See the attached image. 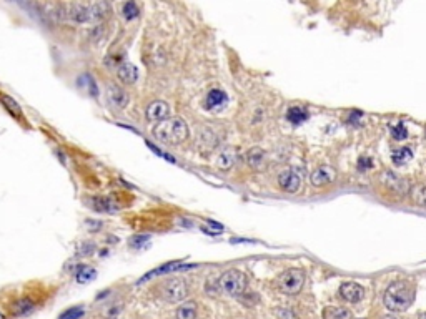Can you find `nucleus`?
<instances>
[{"label": "nucleus", "instance_id": "nucleus-33", "mask_svg": "<svg viewBox=\"0 0 426 319\" xmlns=\"http://www.w3.org/2000/svg\"><path fill=\"white\" fill-rule=\"evenodd\" d=\"M93 249H95V246L93 245H82V248H80V256H90L93 253Z\"/></svg>", "mask_w": 426, "mask_h": 319}, {"label": "nucleus", "instance_id": "nucleus-36", "mask_svg": "<svg viewBox=\"0 0 426 319\" xmlns=\"http://www.w3.org/2000/svg\"><path fill=\"white\" fill-rule=\"evenodd\" d=\"M418 319H426V311H425V313H421L420 316H418Z\"/></svg>", "mask_w": 426, "mask_h": 319}, {"label": "nucleus", "instance_id": "nucleus-18", "mask_svg": "<svg viewBox=\"0 0 426 319\" xmlns=\"http://www.w3.org/2000/svg\"><path fill=\"white\" fill-rule=\"evenodd\" d=\"M77 85H78V88L85 90L90 97H98V87H97V83H95V80H93L92 75H88V73L80 75V77L77 78Z\"/></svg>", "mask_w": 426, "mask_h": 319}, {"label": "nucleus", "instance_id": "nucleus-21", "mask_svg": "<svg viewBox=\"0 0 426 319\" xmlns=\"http://www.w3.org/2000/svg\"><path fill=\"white\" fill-rule=\"evenodd\" d=\"M411 158H413V150H411L410 146L398 148V150H394L391 153V160H393V163L396 166H401V165L408 163Z\"/></svg>", "mask_w": 426, "mask_h": 319}, {"label": "nucleus", "instance_id": "nucleus-27", "mask_svg": "<svg viewBox=\"0 0 426 319\" xmlns=\"http://www.w3.org/2000/svg\"><path fill=\"white\" fill-rule=\"evenodd\" d=\"M389 132H391V137L394 138V140H398V142L405 140V138L408 137V128L405 127V123H403V121H398L396 125L389 127Z\"/></svg>", "mask_w": 426, "mask_h": 319}, {"label": "nucleus", "instance_id": "nucleus-24", "mask_svg": "<svg viewBox=\"0 0 426 319\" xmlns=\"http://www.w3.org/2000/svg\"><path fill=\"white\" fill-rule=\"evenodd\" d=\"M0 102L3 103V106H5V108L10 111L13 116H17V118H22V110H20L19 103L13 100L12 97H8V95H5V93H2V95H0Z\"/></svg>", "mask_w": 426, "mask_h": 319}, {"label": "nucleus", "instance_id": "nucleus-29", "mask_svg": "<svg viewBox=\"0 0 426 319\" xmlns=\"http://www.w3.org/2000/svg\"><path fill=\"white\" fill-rule=\"evenodd\" d=\"M83 308L82 306H74L70 309H67L65 313H62V316L58 319H80L83 316Z\"/></svg>", "mask_w": 426, "mask_h": 319}, {"label": "nucleus", "instance_id": "nucleus-3", "mask_svg": "<svg viewBox=\"0 0 426 319\" xmlns=\"http://www.w3.org/2000/svg\"><path fill=\"white\" fill-rule=\"evenodd\" d=\"M188 125L180 116H173L160 121L154 128V137L167 145H180L188 138Z\"/></svg>", "mask_w": 426, "mask_h": 319}, {"label": "nucleus", "instance_id": "nucleus-15", "mask_svg": "<svg viewBox=\"0 0 426 319\" xmlns=\"http://www.w3.org/2000/svg\"><path fill=\"white\" fill-rule=\"evenodd\" d=\"M138 75H140L138 73V69L133 64H130V62H123V64L118 67V78L127 85L135 83L138 80Z\"/></svg>", "mask_w": 426, "mask_h": 319}, {"label": "nucleus", "instance_id": "nucleus-22", "mask_svg": "<svg viewBox=\"0 0 426 319\" xmlns=\"http://www.w3.org/2000/svg\"><path fill=\"white\" fill-rule=\"evenodd\" d=\"M97 271L92 266H87V264H80L77 268V273H75V278H77V283H90L92 280H95Z\"/></svg>", "mask_w": 426, "mask_h": 319}, {"label": "nucleus", "instance_id": "nucleus-13", "mask_svg": "<svg viewBox=\"0 0 426 319\" xmlns=\"http://www.w3.org/2000/svg\"><path fill=\"white\" fill-rule=\"evenodd\" d=\"M228 97L223 90L213 88L207 93V98H205V108L213 110V108H222L223 105H227Z\"/></svg>", "mask_w": 426, "mask_h": 319}, {"label": "nucleus", "instance_id": "nucleus-20", "mask_svg": "<svg viewBox=\"0 0 426 319\" xmlns=\"http://www.w3.org/2000/svg\"><path fill=\"white\" fill-rule=\"evenodd\" d=\"M353 314L347 308L340 306H328L323 311V319H351Z\"/></svg>", "mask_w": 426, "mask_h": 319}, {"label": "nucleus", "instance_id": "nucleus-25", "mask_svg": "<svg viewBox=\"0 0 426 319\" xmlns=\"http://www.w3.org/2000/svg\"><path fill=\"white\" fill-rule=\"evenodd\" d=\"M196 318V304L187 303L177 309V319H195Z\"/></svg>", "mask_w": 426, "mask_h": 319}, {"label": "nucleus", "instance_id": "nucleus-6", "mask_svg": "<svg viewBox=\"0 0 426 319\" xmlns=\"http://www.w3.org/2000/svg\"><path fill=\"white\" fill-rule=\"evenodd\" d=\"M160 296L167 303H180L188 296V284L182 278H172L160 286Z\"/></svg>", "mask_w": 426, "mask_h": 319}, {"label": "nucleus", "instance_id": "nucleus-1", "mask_svg": "<svg viewBox=\"0 0 426 319\" xmlns=\"http://www.w3.org/2000/svg\"><path fill=\"white\" fill-rule=\"evenodd\" d=\"M67 19L74 24H98L105 20L110 13V3L107 2H92V3H69L58 7V17Z\"/></svg>", "mask_w": 426, "mask_h": 319}, {"label": "nucleus", "instance_id": "nucleus-5", "mask_svg": "<svg viewBox=\"0 0 426 319\" xmlns=\"http://www.w3.org/2000/svg\"><path fill=\"white\" fill-rule=\"evenodd\" d=\"M305 284V271L300 268H290L276 278V287L280 293L293 296L303 289Z\"/></svg>", "mask_w": 426, "mask_h": 319}, {"label": "nucleus", "instance_id": "nucleus-16", "mask_svg": "<svg viewBox=\"0 0 426 319\" xmlns=\"http://www.w3.org/2000/svg\"><path fill=\"white\" fill-rule=\"evenodd\" d=\"M109 98H110V102L114 103L115 106H118V108H125V106L128 105V93L125 92L123 88L116 87V85L110 87Z\"/></svg>", "mask_w": 426, "mask_h": 319}, {"label": "nucleus", "instance_id": "nucleus-19", "mask_svg": "<svg viewBox=\"0 0 426 319\" xmlns=\"http://www.w3.org/2000/svg\"><path fill=\"white\" fill-rule=\"evenodd\" d=\"M35 308V303L30 298H22L12 304V314L13 316H25Z\"/></svg>", "mask_w": 426, "mask_h": 319}, {"label": "nucleus", "instance_id": "nucleus-30", "mask_svg": "<svg viewBox=\"0 0 426 319\" xmlns=\"http://www.w3.org/2000/svg\"><path fill=\"white\" fill-rule=\"evenodd\" d=\"M150 240V236H145V235H138V236H133L132 240H130V246L135 249H140L143 245H145L147 241Z\"/></svg>", "mask_w": 426, "mask_h": 319}, {"label": "nucleus", "instance_id": "nucleus-7", "mask_svg": "<svg viewBox=\"0 0 426 319\" xmlns=\"http://www.w3.org/2000/svg\"><path fill=\"white\" fill-rule=\"evenodd\" d=\"M278 185L281 186V190L286 193H297L302 186V178L297 173V170L286 168L280 175H278Z\"/></svg>", "mask_w": 426, "mask_h": 319}, {"label": "nucleus", "instance_id": "nucleus-9", "mask_svg": "<svg viewBox=\"0 0 426 319\" xmlns=\"http://www.w3.org/2000/svg\"><path fill=\"white\" fill-rule=\"evenodd\" d=\"M340 296H342L345 301H348V303L356 304L365 298V287L353 281L343 283L342 287H340Z\"/></svg>", "mask_w": 426, "mask_h": 319}, {"label": "nucleus", "instance_id": "nucleus-14", "mask_svg": "<svg viewBox=\"0 0 426 319\" xmlns=\"http://www.w3.org/2000/svg\"><path fill=\"white\" fill-rule=\"evenodd\" d=\"M246 161L253 170H263L267 165V153L260 146H255L246 153Z\"/></svg>", "mask_w": 426, "mask_h": 319}, {"label": "nucleus", "instance_id": "nucleus-38", "mask_svg": "<svg viewBox=\"0 0 426 319\" xmlns=\"http://www.w3.org/2000/svg\"><path fill=\"white\" fill-rule=\"evenodd\" d=\"M360 319H365V318H360Z\"/></svg>", "mask_w": 426, "mask_h": 319}, {"label": "nucleus", "instance_id": "nucleus-10", "mask_svg": "<svg viewBox=\"0 0 426 319\" xmlns=\"http://www.w3.org/2000/svg\"><path fill=\"white\" fill-rule=\"evenodd\" d=\"M170 115V106L167 102H161V100H155L152 102L149 106H147V118L150 121H160L167 120Z\"/></svg>", "mask_w": 426, "mask_h": 319}, {"label": "nucleus", "instance_id": "nucleus-28", "mask_svg": "<svg viewBox=\"0 0 426 319\" xmlns=\"http://www.w3.org/2000/svg\"><path fill=\"white\" fill-rule=\"evenodd\" d=\"M122 13H123V17L127 20H133V19H137V17H138L140 10H138V5L135 2H127V3H123Z\"/></svg>", "mask_w": 426, "mask_h": 319}, {"label": "nucleus", "instance_id": "nucleus-23", "mask_svg": "<svg viewBox=\"0 0 426 319\" xmlns=\"http://www.w3.org/2000/svg\"><path fill=\"white\" fill-rule=\"evenodd\" d=\"M410 198L415 205L426 208V186L425 185H415L410 190Z\"/></svg>", "mask_w": 426, "mask_h": 319}, {"label": "nucleus", "instance_id": "nucleus-11", "mask_svg": "<svg viewBox=\"0 0 426 319\" xmlns=\"http://www.w3.org/2000/svg\"><path fill=\"white\" fill-rule=\"evenodd\" d=\"M88 206L93 211L102 214H114L118 210L114 203V200L109 198V196H93V198H88Z\"/></svg>", "mask_w": 426, "mask_h": 319}, {"label": "nucleus", "instance_id": "nucleus-4", "mask_svg": "<svg viewBox=\"0 0 426 319\" xmlns=\"http://www.w3.org/2000/svg\"><path fill=\"white\" fill-rule=\"evenodd\" d=\"M246 283H248V278L245 273H241L240 269H228L218 278L217 284L223 294L241 296L246 289Z\"/></svg>", "mask_w": 426, "mask_h": 319}, {"label": "nucleus", "instance_id": "nucleus-31", "mask_svg": "<svg viewBox=\"0 0 426 319\" xmlns=\"http://www.w3.org/2000/svg\"><path fill=\"white\" fill-rule=\"evenodd\" d=\"M147 146H149V148H150V150H152V151H154V153H155V155H158V156H161V158H165V160H167V161H170V163H175V158H173V156H172V155H168V153H165V151H161V150H160V148H156V146L154 145V143L147 142Z\"/></svg>", "mask_w": 426, "mask_h": 319}, {"label": "nucleus", "instance_id": "nucleus-17", "mask_svg": "<svg viewBox=\"0 0 426 319\" xmlns=\"http://www.w3.org/2000/svg\"><path fill=\"white\" fill-rule=\"evenodd\" d=\"M308 116H310V113L305 106H290L288 111H286V120L293 125L303 123L305 120H308Z\"/></svg>", "mask_w": 426, "mask_h": 319}, {"label": "nucleus", "instance_id": "nucleus-2", "mask_svg": "<svg viewBox=\"0 0 426 319\" xmlns=\"http://www.w3.org/2000/svg\"><path fill=\"white\" fill-rule=\"evenodd\" d=\"M383 303L389 311L403 313L415 303V286L406 280L393 281L387 287L383 296Z\"/></svg>", "mask_w": 426, "mask_h": 319}, {"label": "nucleus", "instance_id": "nucleus-12", "mask_svg": "<svg viewBox=\"0 0 426 319\" xmlns=\"http://www.w3.org/2000/svg\"><path fill=\"white\" fill-rule=\"evenodd\" d=\"M188 268H195V266H192V264H182L180 261L167 263V264H163V266H160V268L154 269V271L147 273V275L143 276L142 280L138 281V283H145V281H149V280H152V278H155V276H160V275H167V273H172V271H180V269H188Z\"/></svg>", "mask_w": 426, "mask_h": 319}, {"label": "nucleus", "instance_id": "nucleus-8", "mask_svg": "<svg viewBox=\"0 0 426 319\" xmlns=\"http://www.w3.org/2000/svg\"><path fill=\"white\" fill-rule=\"evenodd\" d=\"M310 179H311L313 186H318V188L326 186V185H330V183H333L336 179V170L333 168V166H330V165H321L311 173Z\"/></svg>", "mask_w": 426, "mask_h": 319}, {"label": "nucleus", "instance_id": "nucleus-32", "mask_svg": "<svg viewBox=\"0 0 426 319\" xmlns=\"http://www.w3.org/2000/svg\"><path fill=\"white\" fill-rule=\"evenodd\" d=\"M85 224H87L88 230H90V231H100L102 226H104V223L98 221V219H87V221H85Z\"/></svg>", "mask_w": 426, "mask_h": 319}, {"label": "nucleus", "instance_id": "nucleus-37", "mask_svg": "<svg viewBox=\"0 0 426 319\" xmlns=\"http://www.w3.org/2000/svg\"><path fill=\"white\" fill-rule=\"evenodd\" d=\"M383 319H396V318H394V316H385Z\"/></svg>", "mask_w": 426, "mask_h": 319}, {"label": "nucleus", "instance_id": "nucleus-26", "mask_svg": "<svg viewBox=\"0 0 426 319\" xmlns=\"http://www.w3.org/2000/svg\"><path fill=\"white\" fill-rule=\"evenodd\" d=\"M233 163H235V153L232 150H225L222 151L218 156V166L222 170H230Z\"/></svg>", "mask_w": 426, "mask_h": 319}, {"label": "nucleus", "instance_id": "nucleus-34", "mask_svg": "<svg viewBox=\"0 0 426 319\" xmlns=\"http://www.w3.org/2000/svg\"><path fill=\"white\" fill-rule=\"evenodd\" d=\"M278 316H280V319H286V318H291V319H297L295 318V314L288 311V309H278Z\"/></svg>", "mask_w": 426, "mask_h": 319}, {"label": "nucleus", "instance_id": "nucleus-35", "mask_svg": "<svg viewBox=\"0 0 426 319\" xmlns=\"http://www.w3.org/2000/svg\"><path fill=\"white\" fill-rule=\"evenodd\" d=\"M358 168H360V170L371 168V160H370V158H360V163H358Z\"/></svg>", "mask_w": 426, "mask_h": 319}]
</instances>
